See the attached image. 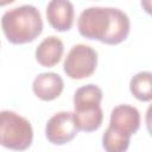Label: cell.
Segmentation results:
<instances>
[{"mask_svg": "<svg viewBox=\"0 0 152 152\" xmlns=\"http://www.w3.org/2000/svg\"><path fill=\"white\" fill-rule=\"evenodd\" d=\"M77 27L80 34L87 39L116 45L127 38L131 21L128 15L119 8L94 6L81 12Z\"/></svg>", "mask_w": 152, "mask_h": 152, "instance_id": "obj_1", "label": "cell"}, {"mask_svg": "<svg viewBox=\"0 0 152 152\" xmlns=\"http://www.w3.org/2000/svg\"><path fill=\"white\" fill-rule=\"evenodd\" d=\"M1 27L12 44L33 42L43 31L40 12L32 5H21L7 10L1 18Z\"/></svg>", "mask_w": 152, "mask_h": 152, "instance_id": "obj_2", "label": "cell"}, {"mask_svg": "<svg viewBox=\"0 0 152 152\" xmlns=\"http://www.w3.org/2000/svg\"><path fill=\"white\" fill-rule=\"evenodd\" d=\"M102 90L95 84L80 87L74 94V119L80 131L94 132L102 125L103 112L101 109Z\"/></svg>", "mask_w": 152, "mask_h": 152, "instance_id": "obj_3", "label": "cell"}, {"mask_svg": "<svg viewBox=\"0 0 152 152\" xmlns=\"http://www.w3.org/2000/svg\"><path fill=\"white\" fill-rule=\"evenodd\" d=\"M33 140L30 121L12 110L0 112V145L13 151L28 148Z\"/></svg>", "mask_w": 152, "mask_h": 152, "instance_id": "obj_4", "label": "cell"}, {"mask_svg": "<svg viewBox=\"0 0 152 152\" xmlns=\"http://www.w3.org/2000/svg\"><path fill=\"white\" fill-rule=\"evenodd\" d=\"M97 66V52L89 45L76 44L68 52L63 70L72 80H82L94 74Z\"/></svg>", "mask_w": 152, "mask_h": 152, "instance_id": "obj_5", "label": "cell"}, {"mask_svg": "<svg viewBox=\"0 0 152 152\" xmlns=\"http://www.w3.org/2000/svg\"><path fill=\"white\" fill-rule=\"evenodd\" d=\"M78 131L71 112H58L48 120L45 137L53 145H64L71 141Z\"/></svg>", "mask_w": 152, "mask_h": 152, "instance_id": "obj_6", "label": "cell"}, {"mask_svg": "<svg viewBox=\"0 0 152 152\" xmlns=\"http://www.w3.org/2000/svg\"><path fill=\"white\" fill-rule=\"evenodd\" d=\"M108 127L131 138L140 127V113L133 106L119 104L110 113Z\"/></svg>", "mask_w": 152, "mask_h": 152, "instance_id": "obj_7", "label": "cell"}, {"mask_svg": "<svg viewBox=\"0 0 152 152\" xmlns=\"http://www.w3.org/2000/svg\"><path fill=\"white\" fill-rule=\"evenodd\" d=\"M46 19L56 31L64 32L74 23V5L68 0H52L46 6Z\"/></svg>", "mask_w": 152, "mask_h": 152, "instance_id": "obj_8", "label": "cell"}, {"mask_svg": "<svg viewBox=\"0 0 152 152\" xmlns=\"http://www.w3.org/2000/svg\"><path fill=\"white\" fill-rule=\"evenodd\" d=\"M64 88L63 78L56 72H42L36 76L32 83L34 95L43 101L57 99Z\"/></svg>", "mask_w": 152, "mask_h": 152, "instance_id": "obj_9", "label": "cell"}, {"mask_svg": "<svg viewBox=\"0 0 152 152\" xmlns=\"http://www.w3.org/2000/svg\"><path fill=\"white\" fill-rule=\"evenodd\" d=\"M64 51L63 42L56 36H49L44 38L36 49V61L46 68L55 66L62 59Z\"/></svg>", "mask_w": 152, "mask_h": 152, "instance_id": "obj_10", "label": "cell"}, {"mask_svg": "<svg viewBox=\"0 0 152 152\" xmlns=\"http://www.w3.org/2000/svg\"><path fill=\"white\" fill-rule=\"evenodd\" d=\"M129 90L139 101L148 102L152 99V74L150 71H140L129 81Z\"/></svg>", "mask_w": 152, "mask_h": 152, "instance_id": "obj_11", "label": "cell"}, {"mask_svg": "<svg viewBox=\"0 0 152 152\" xmlns=\"http://www.w3.org/2000/svg\"><path fill=\"white\" fill-rule=\"evenodd\" d=\"M102 146L106 152H126L129 146V138L108 127L102 135Z\"/></svg>", "mask_w": 152, "mask_h": 152, "instance_id": "obj_12", "label": "cell"}]
</instances>
